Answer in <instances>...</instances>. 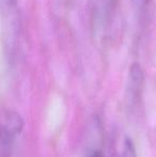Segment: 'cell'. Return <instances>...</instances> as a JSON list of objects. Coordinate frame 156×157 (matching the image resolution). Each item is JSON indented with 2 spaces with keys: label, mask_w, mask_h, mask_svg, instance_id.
Masks as SVG:
<instances>
[{
  "label": "cell",
  "mask_w": 156,
  "mask_h": 157,
  "mask_svg": "<svg viewBox=\"0 0 156 157\" xmlns=\"http://www.w3.org/2000/svg\"><path fill=\"white\" fill-rule=\"evenodd\" d=\"M24 125V119L18 112L13 110L0 112V143L3 149L11 147L14 139L21 132Z\"/></svg>",
  "instance_id": "3"
},
{
  "label": "cell",
  "mask_w": 156,
  "mask_h": 157,
  "mask_svg": "<svg viewBox=\"0 0 156 157\" xmlns=\"http://www.w3.org/2000/svg\"><path fill=\"white\" fill-rule=\"evenodd\" d=\"M144 82V74L141 66L138 63H134L129 68L128 75V86H127V93L131 101H138L142 92Z\"/></svg>",
  "instance_id": "4"
},
{
  "label": "cell",
  "mask_w": 156,
  "mask_h": 157,
  "mask_svg": "<svg viewBox=\"0 0 156 157\" xmlns=\"http://www.w3.org/2000/svg\"><path fill=\"white\" fill-rule=\"evenodd\" d=\"M120 157H137L135 144L129 137H125L123 142L122 151L120 153Z\"/></svg>",
  "instance_id": "5"
},
{
  "label": "cell",
  "mask_w": 156,
  "mask_h": 157,
  "mask_svg": "<svg viewBox=\"0 0 156 157\" xmlns=\"http://www.w3.org/2000/svg\"><path fill=\"white\" fill-rule=\"evenodd\" d=\"M119 0H91V26L93 34L103 37L107 34L117 12Z\"/></svg>",
  "instance_id": "2"
},
{
  "label": "cell",
  "mask_w": 156,
  "mask_h": 157,
  "mask_svg": "<svg viewBox=\"0 0 156 157\" xmlns=\"http://www.w3.org/2000/svg\"><path fill=\"white\" fill-rule=\"evenodd\" d=\"M151 0H131V3L135 9V11L139 15H143L146 13V10L148 9Z\"/></svg>",
  "instance_id": "6"
},
{
  "label": "cell",
  "mask_w": 156,
  "mask_h": 157,
  "mask_svg": "<svg viewBox=\"0 0 156 157\" xmlns=\"http://www.w3.org/2000/svg\"><path fill=\"white\" fill-rule=\"evenodd\" d=\"M3 42L8 54L13 55L17 48L21 32V17L17 0H0Z\"/></svg>",
  "instance_id": "1"
},
{
  "label": "cell",
  "mask_w": 156,
  "mask_h": 157,
  "mask_svg": "<svg viewBox=\"0 0 156 157\" xmlns=\"http://www.w3.org/2000/svg\"><path fill=\"white\" fill-rule=\"evenodd\" d=\"M87 157H106V156H105L104 153H103L102 151H100V150H92V151H90L89 153H88Z\"/></svg>",
  "instance_id": "7"
}]
</instances>
